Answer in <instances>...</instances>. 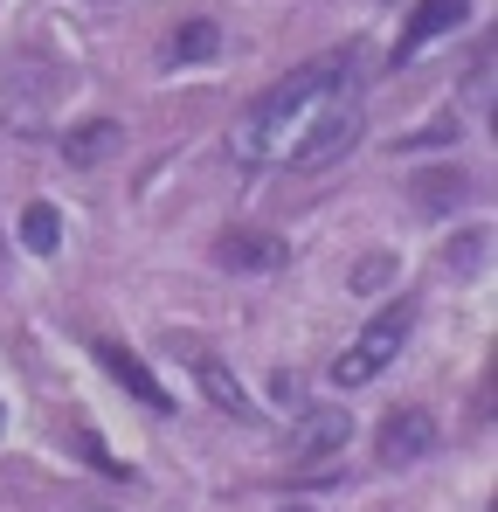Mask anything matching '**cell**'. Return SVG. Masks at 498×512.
Instances as JSON below:
<instances>
[{
	"label": "cell",
	"instance_id": "6da1fadb",
	"mask_svg": "<svg viewBox=\"0 0 498 512\" xmlns=\"http://www.w3.org/2000/svg\"><path fill=\"white\" fill-rule=\"evenodd\" d=\"M353 77V56L339 49V56H319V63H305V70H291L284 84H270L256 104H249L243 118H236V132H229V153H236V167H263V160H277L284 146H291V132L312 118V104L339 90Z\"/></svg>",
	"mask_w": 498,
	"mask_h": 512
},
{
	"label": "cell",
	"instance_id": "7a4b0ae2",
	"mask_svg": "<svg viewBox=\"0 0 498 512\" xmlns=\"http://www.w3.org/2000/svg\"><path fill=\"white\" fill-rule=\"evenodd\" d=\"M360 132H367V118H360V104H353V90L339 84V90H326L319 104H312V118L291 132V146H284V160L298 173H326V167H339L353 146H360Z\"/></svg>",
	"mask_w": 498,
	"mask_h": 512
},
{
	"label": "cell",
	"instance_id": "3957f363",
	"mask_svg": "<svg viewBox=\"0 0 498 512\" xmlns=\"http://www.w3.org/2000/svg\"><path fill=\"white\" fill-rule=\"evenodd\" d=\"M409 326H415V298H395L388 312H374V319L360 326V340L332 360V388H367V381L409 346Z\"/></svg>",
	"mask_w": 498,
	"mask_h": 512
},
{
	"label": "cell",
	"instance_id": "277c9868",
	"mask_svg": "<svg viewBox=\"0 0 498 512\" xmlns=\"http://www.w3.org/2000/svg\"><path fill=\"white\" fill-rule=\"evenodd\" d=\"M429 450H436V416H429V409H395V416L381 423V443H374V457H381L388 471L422 464Z\"/></svg>",
	"mask_w": 498,
	"mask_h": 512
},
{
	"label": "cell",
	"instance_id": "5b68a950",
	"mask_svg": "<svg viewBox=\"0 0 498 512\" xmlns=\"http://www.w3.org/2000/svg\"><path fill=\"white\" fill-rule=\"evenodd\" d=\"M215 263L229 277H270V270L291 263V250L277 236H263V229H229V236H215Z\"/></svg>",
	"mask_w": 498,
	"mask_h": 512
},
{
	"label": "cell",
	"instance_id": "8992f818",
	"mask_svg": "<svg viewBox=\"0 0 498 512\" xmlns=\"http://www.w3.org/2000/svg\"><path fill=\"white\" fill-rule=\"evenodd\" d=\"M353 443V416L346 409H305L298 429H291V450H298V464H319V457H339Z\"/></svg>",
	"mask_w": 498,
	"mask_h": 512
},
{
	"label": "cell",
	"instance_id": "52a82bcc",
	"mask_svg": "<svg viewBox=\"0 0 498 512\" xmlns=\"http://www.w3.org/2000/svg\"><path fill=\"white\" fill-rule=\"evenodd\" d=\"M97 367H104V374H111L125 395H139L146 409H160V416L173 409V395H166L160 381H153V367H146V360H132V353H125L118 340H97Z\"/></svg>",
	"mask_w": 498,
	"mask_h": 512
},
{
	"label": "cell",
	"instance_id": "ba28073f",
	"mask_svg": "<svg viewBox=\"0 0 498 512\" xmlns=\"http://www.w3.org/2000/svg\"><path fill=\"white\" fill-rule=\"evenodd\" d=\"M180 353L194 360V374H201V395H208L222 416H256V409H249V395H243V381H236V374H229V367H222L208 346H187V340H180Z\"/></svg>",
	"mask_w": 498,
	"mask_h": 512
},
{
	"label": "cell",
	"instance_id": "9c48e42d",
	"mask_svg": "<svg viewBox=\"0 0 498 512\" xmlns=\"http://www.w3.org/2000/svg\"><path fill=\"white\" fill-rule=\"evenodd\" d=\"M464 14H471V0H415L409 28H402V56H422L436 35H450V28H464Z\"/></svg>",
	"mask_w": 498,
	"mask_h": 512
},
{
	"label": "cell",
	"instance_id": "30bf717a",
	"mask_svg": "<svg viewBox=\"0 0 498 512\" xmlns=\"http://www.w3.org/2000/svg\"><path fill=\"white\" fill-rule=\"evenodd\" d=\"M125 153V125L118 118H90V125H77L70 139H63V160L70 167H104V160H118Z\"/></svg>",
	"mask_w": 498,
	"mask_h": 512
},
{
	"label": "cell",
	"instance_id": "8fae6325",
	"mask_svg": "<svg viewBox=\"0 0 498 512\" xmlns=\"http://www.w3.org/2000/svg\"><path fill=\"white\" fill-rule=\"evenodd\" d=\"M222 49V28L215 21H187V28H173V42H166V70H180V63H208Z\"/></svg>",
	"mask_w": 498,
	"mask_h": 512
},
{
	"label": "cell",
	"instance_id": "7c38bea8",
	"mask_svg": "<svg viewBox=\"0 0 498 512\" xmlns=\"http://www.w3.org/2000/svg\"><path fill=\"white\" fill-rule=\"evenodd\" d=\"M409 194L422 201V208H464V194H471V180L457 167H436V173H415Z\"/></svg>",
	"mask_w": 498,
	"mask_h": 512
},
{
	"label": "cell",
	"instance_id": "4fadbf2b",
	"mask_svg": "<svg viewBox=\"0 0 498 512\" xmlns=\"http://www.w3.org/2000/svg\"><path fill=\"white\" fill-rule=\"evenodd\" d=\"M56 243H63V215H56V201H28V208H21V250L49 256Z\"/></svg>",
	"mask_w": 498,
	"mask_h": 512
},
{
	"label": "cell",
	"instance_id": "5bb4252c",
	"mask_svg": "<svg viewBox=\"0 0 498 512\" xmlns=\"http://www.w3.org/2000/svg\"><path fill=\"white\" fill-rule=\"evenodd\" d=\"M346 284H353V291H360V298H374V291H388V284H395V256H388V250L360 256V263H353V277H346Z\"/></svg>",
	"mask_w": 498,
	"mask_h": 512
},
{
	"label": "cell",
	"instance_id": "9a60e30c",
	"mask_svg": "<svg viewBox=\"0 0 498 512\" xmlns=\"http://www.w3.org/2000/svg\"><path fill=\"white\" fill-rule=\"evenodd\" d=\"M485 250H492V236H485V229H471V236H457V243L443 250V263H450L457 277H478V263H485Z\"/></svg>",
	"mask_w": 498,
	"mask_h": 512
},
{
	"label": "cell",
	"instance_id": "2e32d148",
	"mask_svg": "<svg viewBox=\"0 0 498 512\" xmlns=\"http://www.w3.org/2000/svg\"><path fill=\"white\" fill-rule=\"evenodd\" d=\"M77 512H104V506H77Z\"/></svg>",
	"mask_w": 498,
	"mask_h": 512
}]
</instances>
